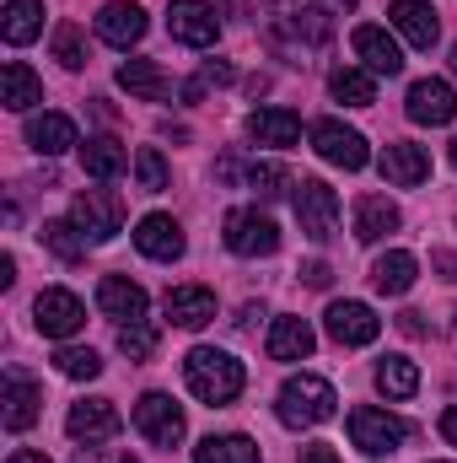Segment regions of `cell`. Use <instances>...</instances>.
<instances>
[{"instance_id":"obj_1","label":"cell","mask_w":457,"mask_h":463,"mask_svg":"<svg viewBox=\"0 0 457 463\" xmlns=\"http://www.w3.org/2000/svg\"><path fill=\"white\" fill-rule=\"evenodd\" d=\"M183 383H189V393H194L200 404H231V399L242 393L247 372H242V361H237L231 350L194 345L183 355Z\"/></svg>"},{"instance_id":"obj_2","label":"cell","mask_w":457,"mask_h":463,"mask_svg":"<svg viewBox=\"0 0 457 463\" xmlns=\"http://www.w3.org/2000/svg\"><path fill=\"white\" fill-rule=\"evenodd\" d=\"M334 388L323 383V377H312V372H302V377H285V388H280V399H275V415L291 426V431H302V426H323V420H334Z\"/></svg>"},{"instance_id":"obj_3","label":"cell","mask_w":457,"mask_h":463,"mask_svg":"<svg viewBox=\"0 0 457 463\" xmlns=\"http://www.w3.org/2000/svg\"><path fill=\"white\" fill-rule=\"evenodd\" d=\"M350 442H355L366 458H387V453H398V448L409 442V426H404L398 415L377 410V404H360V410H350Z\"/></svg>"},{"instance_id":"obj_4","label":"cell","mask_w":457,"mask_h":463,"mask_svg":"<svg viewBox=\"0 0 457 463\" xmlns=\"http://www.w3.org/2000/svg\"><path fill=\"white\" fill-rule=\"evenodd\" d=\"M135 431L151 442V448H178L183 442V431H189V420H183V404H173L167 393H140V404H135Z\"/></svg>"},{"instance_id":"obj_5","label":"cell","mask_w":457,"mask_h":463,"mask_svg":"<svg viewBox=\"0 0 457 463\" xmlns=\"http://www.w3.org/2000/svg\"><path fill=\"white\" fill-rule=\"evenodd\" d=\"M312 151H318L329 167H344V173H360V167L371 162L366 135L350 129V124H340V118H318V124H312Z\"/></svg>"},{"instance_id":"obj_6","label":"cell","mask_w":457,"mask_h":463,"mask_svg":"<svg viewBox=\"0 0 457 463\" xmlns=\"http://www.w3.org/2000/svg\"><path fill=\"white\" fill-rule=\"evenodd\" d=\"M291 200H296V222H302V232L312 242H329L334 237V227H340V194L323 178H302Z\"/></svg>"},{"instance_id":"obj_7","label":"cell","mask_w":457,"mask_h":463,"mask_svg":"<svg viewBox=\"0 0 457 463\" xmlns=\"http://www.w3.org/2000/svg\"><path fill=\"white\" fill-rule=\"evenodd\" d=\"M227 248L242 253V259H269V253L280 248V227H275L264 211L237 205V211H227Z\"/></svg>"},{"instance_id":"obj_8","label":"cell","mask_w":457,"mask_h":463,"mask_svg":"<svg viewBox=\"0 0 457 463\" xmlns=\"http://www.w3.org/2000/svg\"><path fill=\"white\" fill-rule=\"evenodd\" d=\"M70 222H76V232H81L87 242H114L118 232H124V205H118V194L87 189V194H76Z\"/></svg>"},{"instance_id":"obj_9","label":"cell","mask_w":457,"mask_h":463,"mask_svg":"<svg viewBox=\"0 0 457 463\" xmlns=\"http://www.w3.org/2000/svg\"><path fill=\"white\" fill-rule=\"evenodd\" d=\"M167 33L189 49H210L221 38V16H216L210 0H173L167 5Z\"/></svg>"},{"instance_id":"obj_10","label":"cell","mask_w":457,"mask_h":463,"mask_svg":"<svg viewBox=\"0 0 457 463\" xmlns=\"http://www.w3.org/2000/svg\"><path fill=\"white\" fill-rule=\"evenodd\" d=\"M33 324H38V335H49V340H70V335L87 324V307H81L76 291L54 286V291H43V297L33 302Z\"/></svg>"},{"instance_id":"obj_11","label":"cell","mask_w":457,"mask_h":463,"mask_svg":"<svg viewBox=\"0 0 457 463\" xmlns=\"http://www.w3.org/2000/svg\"><path fill=\"white\" fill-rule=\"evenodd\" d=\"M404 114L415 118V124H452L457 118V92L452 81H442V76H425V81H415L409 87V98H404Z\"/></svg>"},{"instance_id":"obj_12","label":"cell","mask_w":457,"mask_h":463,"mask_svg":"<svg viewBox=\"0 0 457 463\" xmlns=\"http://www.w3.org/2000/svg\"><path fill=\"white\" fill-rule=\"evenodd\" d=\"M323 329H329L334 345H371V340L382 335V318H377L366 302H334V307L323 313Z\"/></svg>"},{"instance_id":"obj_13","label":"cell","mask_w":457,"mask_h":463,"mask_svg":"<svg viewBox=\"0 0 457 463\" xmlns=\"http://www.w3.org/2000/svg\"><path fill=\"white\" fill-rule=\"evenodd\" d=\"M355 60H360V71H371V76H398L404 71V49H398V38L387 33V27H355Z\"/></svg>"},{"instance_id":"obj_14","label":"cell","mask_w":457,"mask_h":463,"mask_svg":"<svg viewBox=\"0 0 457 463\" xmlns=\"http://www.w3.org/2000/svg\"><path fill=\"white\" fill-rule=\"evenodd\" d=\"M135 248H140L145 259H156V264H173V259H183L189 237H183V227H178L173 216L151 211V216H140V227H135Z\"/></svg>"},{"instance_id":"obj_15","label":"cell","mask_w":457,"mask_h":463,"mask_svg":"<svg viewBox=\"0 0 457 463\" xmlns=\"http://www.w3.org/2000/svg\"><path fill=\"white\" fill-rule=\"evenodd\" d=\"M118 426H124V415L114 410V399H81L65 415V431L76 442H108V437H118Z\"/></svg>"},{"instance_id":"obj_16","label":"cell","mask_w":457,"mask_h":463,"mask_svg":"<svg viewBox=\"0 0 457 463\" xmlns=\"http://www.w3.org/2000/svg\"><path fill=\"white\" fill-rule=\"evenodd\" d=\"M387 22L404 33V43H415V49H436V38H442V16H436V5L431 0H393L387 5Z\"/></svg>"},{"instance_id":"obj_17","label":"cell","mask_w":457,"mask_h":463,"mask_svg":"<svg viewBox=\"0 0 457 463\" xmlns=\"http://www.w3.org/2000/svg\"><path fill=\"white\" fill-rule=\"evenodd\" d=\"M382 178L387 184H398V189H415V184H425L431 178V151L425 146H415V140H393L387 151H382Z\"/></svg>"},{"instance_id":"obj_18","label":"cell","mask_w":457,"mask_h":463,"mask_svg":"<svg viewBox=\"0 0 457 463\" xmlns=\"http://www.w3.org/2000/svg\"><path fill=\"white\" fill-rule=\"evenodd\" d=\"M98 307L118 318V324H145V307H151V297L135 286V280H124V275H103L98 280Z\"/></svg>"},{"instance_id":"obj_19","label":"cell","mask_w":457,"mask_h":463,"mask_svg":"<svg viewBox=\"0 0 457 463\" xmlns=\"http://www.w3.org/2000/svg\"><path fill=\"white\" fill-rule=\"evenodd\" d=\"M98 38L114 43V49H135V43L145 38V11H140L135 0H108V5L98 11Z\"/></svg>"},{"instance_id":"obj_20","label":"cell","mask_w":457,"mask_h":463,"mask_svg":"<svg viewBox=\"0 0 457 463\" xmlns=\"http://www.w3.org/2000/svg\"><path fill=\"white\" fill-rule=\"evenodd\" d=\"M38 410H43L38 383H27L22 372H5V393H0V420H5V431H27V426L38 420Z\"/></svg>"},{"instance_id":"obj_21","label":"cell","mask_w":457,"mask_h":463,"mask_svg":"<svg viewBox=\"0 0 457 463\" xmlns=\"http://www.w3.org/2000/svg\"><path fill=\"white\" fill-rule=\"evenodd\" d=\"M27 146H33L38 156H65V151H81L76 118H65V114H33V118H27Z\"/></svg>"},{"instance_id":"obj_22","label":"cell","mask_w":457,"mask_h":463,"mask_svg":"<svg viewBox=\"0 0 457 463\" xmlns=\"http://www.w3.org/2000/svg\"><path fill=\"white\" fill-rule=\"evenodd\" d=\"M167 318H173V329H205L216 318V291L210 286H173L167 291Z\"/></svg>"},{"instance_id":"obj_23","label":"cell","mask_w":457,"mask_h":463,"mask_svg":"<svg viewBox=\"0 0 457 463\" xmlns=\"http://www.w3.org/2000/svg\"><path fill=\"white\" fill-rule=\"evenodd\" d=\"M118 87L129 98H140V103H167L173 98V81H167V71L156 60H124L118 65Z\"/></svg>"},{"instance_id":"obj_24","label":"cell","mask_w":457,"mask_h":463,"mask_svg":"<svg viewBox=\"0 0 457 463\" xmlns=\"http://www.w3.org/2000/svg\"><path fill=\"white\" fill-rule=\"evenodd\" d=\"M312 345H318V335H312L307 318H275L269 324V340H264L269 361H307Z\"/></svg>"},{"instance_id":"obj_25","label":"cell","mask_w":457,"mask_h":463,"mask_svg":"<svg viewBox=\"0 0 457 463\" xmlns=\"http://www.w3.org/2000/svg\"><path fill=\"white\" fill-rule=\"evenodd\" d=\"M247 140L253 146H296L302 140V118L291 109H258V114H247Z\"/></svg>"},{"instance_id":"obj_26","label":"cell","mask_w":457,"mask_h":463,"mask_svg":"<svg viewBox=\"0 0 457 463\" xmlns=\"http://www.w3.org/2000/svg\"><path fill=\"white\" fill-rule=\"evenodd\" d=\"M0 103H5L11 114H27L33 103H43V81H38L22 60H5V65H0Z\"/></svg>"},{"instance_id":"obj_27","label":"cell","mask_w":457,"mask_h":463,"mask_svg":"<svg viewBox=\"0 0 457 463\" xmlns=\"http://www.w3.org/2000/svg\"><path fill=\"white\" fill-rule=\"evenodd\" d=\"M81 167H87V178H98V184H114L118 173L129 167V151L118 146L114 135H92V140L81 146Z\"/></svg>"},{"instance_id":"obj_28","label":"cell","mask_w":457,"mask_h":463,"mask_svg":"<svg viewBox=\"0 0 457 463\" xmlns=\"http://www.w3.org/2000/svg\"><path fill=\"white\" fill-rule=\"evenodd\" d=\"M415 275H420V264H415V253H404V248H393V253H382V259L371 264V286H377L382 297H404V291L415 286Z\"/></svg>"},{"instance_id":"obj_29","label":"cell","mask_w":457,"mask_h":463,"mask_svg":"<svg viewBox=\"0 0 457 463\" xmlns=\"http://www.w3.org/2000/svg\"><path fill=\"white\" fill-rule=\"evenodd\" d=\"M398 205L393 200H382V194H366L360 205H355V237L360 242H382L387 232H398Z\"/></svg>"},{"instance_id":"obj_30","label":"cell","mask_w":457,"mask_h":463,"mask_svg":"<svg viewBox=\"0 0 457 463\" xmlns=\"http://www.w3.org/2000/svg\"><path fill=\"white\" fill-rule=\"evenodd\" d=\"M0 33H5L11 49L33 43V38L43 33V0H5V22H0Z\"/></svg>"},{"instance_id":"obj_31","label":"cell","mask_w":457,"mask_h":463,"mask_svg":"<svg viewBox=\"0 0 457 463\" xmlns=\"http://www.w3.org/2000/svg\"><path fill=\"white\" fill-rule=\"evenodd\" d=\"M329 98L344 103V109H371V103H377V81H371V71L340 65V71L329 76Z\"/></svg>"},{"instance_id":"obj_32","label":"cell","mask_w":457,"mask_h":463,"mask_svg":"<svg viewBox=\"0 0 457 463\" xmlns=\"http://www.w3.org/2000/svg\"><path fill=\"white\" fill-rule=\"evenodd\" d=\"M377 388H382L387 399H415V393H420V366H415L409 355H382V361H377Z\"/></svg>"},{"instance_id":"obj_33","label":"cell","mask_w":457,"mask_h":463,"mask_svg":"<svg viewBox=\"0 0 457 463\" xmlns=\"http://www.w3.org/2000/svg\"><path fill=\"white\" fill-rule=\"evenodd\" d=\"M194 463H258V442H247L242 431L205 437V442L194 448Z\"/></svg>"},{"instance_id":"obj_34","label":"cell","mask_w":457,"mask_h":463,"mask_svg":"<svg viewBox=\"0 0 457 463\" xmlns=\"http://www.w3.org/2000/svg\"><path fill=\"white\" fill-rule=\"evenodd\" d=\"M38 237H43V248H49L54 259H65V264H76V259L87 253V237L76 232V222H43Z\"/></svg>"},{"instance_id":"obj_35","label":"cell","mask_w":457,"mask_h":463,"mask_svg":"<svg viewBox=\"0 0 457 463\" xmlns=\"http://www.w3.org/2000/svg\"><path fill=\"white\" fill-rule=\"evenodd\" d=\"M54 366H60V377H70V383H92V377L103 372V355H98V350H81V345H65L54 355Z\"/></svg>"},{"instance_id":"obj_36","label":"cell","mask_w":457,"mask_h":463,"mask_svg":"<svg viewBox=\"0 0 457 463\" xmlns=\"http://www.w3.org/2000/svg\"><path fill=\"white\" fill-rule=\"evenodd\" d=\"M54 60H60L65 71H81V65H87V33H81L76 22H60V27H54Z\"/></svg>"},{"instance_id":"obj_37","label":"cell","mask_w":457,"mask_h":463,"mask_svg":"<svg viewBox=\"0 0 457 463\" xmlns=\"http://www.w3.org/2000/svg\"><path fill=\"white\" fill-rule=\"evenodd\" d=\"M231 81H237V71H231L227 60H205V65H200V76H194V81H183V103H200L210 87H231Z\"/></svg>"},{"instance_id":"obj_38","label":"cell","mask_w":457,"mask_h":463,"mask_svg":"<svg viewBox=\"0 0 457 463\" xmlns=\"http://www.w3.org/2000/svg\"><path fill=\"white\" fill-rule=\"evenodd\" d=\"M135 178H140L145 194H162V189H167V162H162L156 146H140V151H135Z\"/></svg>"},{"instance_id":"obj_39","label":"cell","mask_w":457,"mask_h":463,"mask_svg":"<svg viewBox=\"0 0 457 463\" xmlns=\"http://www.w3.org/2000/svg\"><path fill=\"white\" fill-rule=\"evenodd\" d=\"M118 350H124L129 361L156 355V329H151V324H118Z\"/></svg>"},{"instance_id":"obj_40","label":"cell","mask_w":457,"mask_h":463,"mask_svg":"<svg viewBox=\"0 0 457 463\" xmlns=\"http://www.w3.org/2000/svg\"><path fill=\"white\" fill-rule=\"evenodd\" d=\"M247 184H253L258 194H280V184H285V167H280V162H253V167H247Z\"/></svg>"},{"instance_id":"obj_41","label":"cell","mask_w":457,"mask_h":463,"mask_svg":"<svg viewBox=\"0 0 457 463\" xmlns=\"http://www.w3.org/2000/svg\"><path fill=\"white\" fill-rule=\"evenodd\" d=\"M76 463H135V458L118 453V448H98V442H87V448L76 453Z\"/></svg>"},{"instance_id":"obj_42","label":"cell","mask_w":457,"mask_h":463,"mask_svg":"<svg viewBox=\"0 0 457 463\" xmlns=\"http://www.w3.org/2000/svg\"><path fill=\"white\" fill-rule=\"evenodd\" d=\"M302 280H307V286H318V291H323V286H329V280H334V269H329V264H323V259H312V264H302Z\"/></svg>"},{"instance_id":"obj_43","label":"cell","mask_w":457,"mask_h":463,"mask_svg":"<svg viewBox=\"0 0 457 463\" xmlns=\"http://www.w3.org/2000/svg\"><path fill=\"white\" fill-rule=\"evenodd\" d=\"M302 463H340V453L329 442H312V448H302Z\"/></svg>"},{"instance_id":"obj_44","label":"cell","mask_w":457,"mask_h":463,"mask_svg":"<svg viewBox=\"0 0 457 463\" xmlns=\"http://www.w3.org/2000/svg\"><path fill=\"white\" fill-rule=\"evenodd\" d=\"M398 329H404V335H425V313H404Z\"/></svg>"},{"instance_id":"obj_45","label":"cell","mask_w":457,"mask_h":463,"mask_svg":"<svg viewBox=\"0 0 457 463\" xmlns=\"http://www.w3.org/2000/svg\"><path fill=\"white\" fill-rule=\"evenodd\" d=\"M442 437H447V442L457 448V404L447 410V415H442Z\"/></svg>"},{"instance_id":"obj_46","label":"cell","mask_w":457,"mask_h":463,"mask_svg":"<svg viewBox=\"0 0 457 463\" xmlns=\"http://www.w3.org/2000/svg\"><path fill=\"white\" fill-rule=\"evenodd\" d=\"M0 286H16V259H11V253L0 259Z\"/></svg>"},{"instance_id":"obj_47","label":"cell","mask_w":457,"mask_h":463,"mask_svg":"<svg viewBox=\"0 0 457 463\" xmlns=\"http://www.w3.org/2000/svg\"><path fill=\"white\" fill-rule=\"evenodd\" d=\"M5 463H49V458H43V453H27V448H22V453H11Z\"/></svg>"},{"instance_id":"obj_48","label":"cell","mask_w":457,"mask_h":463,"mask_svg":"<svg viewBox=\"0 0 457 463\" xmlns=\"http://www.w3.org/2000/svg\"><path fill=\"white\" fill-rule=\"evenodd\" d=\"M323 5H329V11H355L360 0H323Z\"/></svg>"},{"instance_id":"obj_49","label":"cell","mask_w":457,"mask_h":463,"mask_svg":"<svg viewBox=\"0 0 457 463\" xmlns=\"http://www.w3.org/2000/svg\"><path fill=\"white\" fill-rule=\"evenodd\" d=\"M227 11L231 16H247V0H227Z\"/></svg>"},{"instance_id":"obj_50","label":"cell","mask_w":457,"mask_h":463,"mask_svg":"<svg viewBox=\"0 0 457 463\" xmlns=\"http://www.w3.org/2000/svg\"><path fill=\"white\" fill-rule=\"evenodd\" d=\"M452 167H457V140H452Z\"/></svg>"},{"instance_id":"obj_51","label":"cell","mask_w":457,"mask_h":463,"mask_svg":"<svg viewBox=\"0 0 457 463\" xmlns=\"http://www.w3.org/2000/svg\"><path fill=\"white\" fill-rule=\"evenodd\" d=\"M452 71H457V49H452Z\"/></svg>"}]
</instances>
